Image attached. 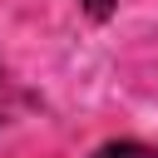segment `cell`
<instances>
[{
  "label": "cell",
  "instance_id": "cell-2",
  "mask_svg": "<svg viewBox=\"0 0 158 158\" xmlns=\"http://www.w3.org/2000/svg\"><path fill=\"white\" fill-rule=\"evenodd\" d=\"M84 10H89L94 20H109V10H114V0H84Z\"/></svg>",
  "mask_w": 158,
  "mask_h": 158
},
{
  "label": "cell",
  "instance_id": "cell-1",
  "mask_svg": "<svg viewBox=\"0 0 158 158\" xmlns=\"http://www.w3.org/2000/svg\"><path fill=\"white\" fill-rule=\"evenodd\" d=\"M94 158H158V148H148V143H138V138H118V143L94 148Z\"/></svg>",
  "mask_w": 158,
  "mask_h": 158
}]
</instances>
